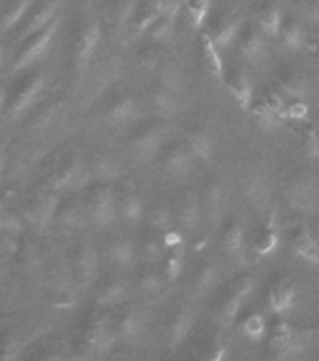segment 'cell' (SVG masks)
<instances>
[{"instance_id": "cell-1", "label": "cell", "mask_w": 319, "mask_h": 361, "mask_svg": "<svg viewBox=\"0 0 319 361\" xmlns=\"http://www.w3.org/2000/svg\"><path fill=\"white\" fill-rule=\"evenodd\" d=\"M128 132L126 158L135 168H143L158 160L165 141L173 135V123L151 115V118L145 117Z\"/></svg>"}, {"instance_id": "cell-2", "label": "cell", "mask_w": 319, "mask_h": 361, "mask_svg": "<svg viewBox=\"0 0 319 361\" xmlns=\"http://www.w3.org/2000/svg\"><path fill=\"white\" fill-rule=\"evenodd\" d=\"M246 19L248 16L242 4L235 0H225L211 10V16H208L203 30L213 38V42L218 45L222 53H227L235 47L237 38H239Z\"/></svg>"}, {"instance_id": "cell-3", "label": "cell", "mask_w": 319, "mask_h": 361, "mask_svg": "<svg viewBox=\"0 0 319 361\" xmlns=\"http://www.w3.org/2000/svg\"><path fill=\"white\" fill-rule=\"evenodd\" d=\"M197 158L182 135H171L158 157V169L165 180L182 186L197 173Z\"/></svg>"}, {"instance_id": "cell-4", "label": "cell", "mask_w": 319, "mask_h": 361, "mask_svg": "<svg viewBox=\"0 0 319 361\" xmlns=\"http://www.w3.org/2000/svg\"><path fill=\"white\" fill-rule=\"evenodd\" d=\"M201 207H203V231L213 235L222 230L225 216H227V203H230V185L224 173H211L203 180L201 188Z\"/></svg>"}, {"instance_id": "cell-5", "label": "cell", "mask_w": 319, "mask_h": 361, "mask_svg": "<svg viewBox=\"0 0 319 361\" xmlns=\"http://www.w3.org/2000/svg\"><path fill=\"white\" fill-rule=\"evenodd\" d=\"M90 226L96 230H111L120 222L118 196L111 183H94L85 190Z\"/></svg>"}, {"instance_id": "cell-6", "label": "cell", "mask_w": 319, "mask_h": 361, "mask_svg": "<svg viewBox=\"0 0 319 361\" xmlns=\"http://www.w3.org/2000/svg\"><path fill=\"white\" fill-rule=\"evenodd\" d=\"M269 39L261 28L258 27V23L254 21L252 17H248L246 23L242 25V30L239 34L235 44V53L239 56V62H242L250 72H261L270 64V51Z\"/></svg>"}, {"instance_id": "cell-7", "label": "cell", "mask_w": 319, "mask_h": 361, "mask_svg": "<svg viewBox=\"0 0 319 361\" xmlns=\"http://www.w3.org/2000/svg\"><path fill=\"white\" fill-rule=\"evenodd\" d=\"M196 258L192 259L188 267H184L186 273V293L190 299H199L208 295L214 290H218L222 282V267L214 254H205V250H196ZM182 273V275H184Z\"/></svg>"}, {"instance_id": "cell-8", "label": "cell", "mask_w": 319, "mask_h": 361, "mask_svg": "<svg viewBox=\"0 0 319 361\" xmlns=\"http://www.w3.org/2000/svg\"><path fill=\"white\" fill-rule=\"evenodd\" d=\"M145 117V98H141L132 90L117 92L101 111V123L113 130H130Z\"/></svg>"}, {"instance_id": "cell-9", "label": "cell", "mask_w": 319, "mask_h": 361, "mask_svg": "<svg viewBox=\"0 0 319 361\" xmlns=\"http://www.w3.org/2000/svg\"><path fill=\"white\" fill-rule=\"evenodd\" d=\"M175 228L184 233L186 239H194L203 233V207L199 188L180 186L171 200Z\"/></svg>"}, {"instance_id": "cell-10", "label": "cell", "mask_w": 319, "mask_h": 361, "mask_svg": "<svg viewBox=\"0 0 319 361\" xmlns=\"http://www.w3.org/2000/svg\"><path fill=\"white\" fill-rule=\"evenodd\" d=\"M239 194L246 205L256 211H270L273 205V183L269 171L261 164H250L237 177Z\"/></svg>"}, {"instance_id": "cell-11", "label": "cell", "mask_w": 319, "mask_h": 361, "mask_svg": "<svg viewBox=\"0 0 319 361\" xmlns=\"http://www.w3.org/2000/svg\"><path fill=\"white\" fill-rule=\"evenodd\" d=\"M254 292L252 275H241L227 282L218 292V301L214 307V320L222 327H230L239 318V312Z\"/></svg>"}, {"instance_id": "cell-12", "label": "cell", "mask_w": 319, "mask_h": 361, "mask_svg": "<svg viewBox=\"0 0 319 361\" xmlns=\"http://www.w3.org/2000/svg\"><path fill=\"white\" fill-rule=\"evenodd\" d=\"M287 207L299 216H315L319 213V179L312 173H297L284 188Z\"/></svg>"}, {"instance_id": "cell-13", "label": "cell", "mask_w": 319, "mask_h": 361, "mask_svg": "<svg viewBox=\"0 0 319 361\" xmlns=\"http://www.w3.org/2000/svg\"><path fill=\"white\" fill-rule=\"evenodd\" d=\"M92 183L94 179H92L90 164L85 162L81 157H72L51 177L49 190L61 196H73V194H81L87 190Z\"/></svg>"}, {"instance_id": "cell-14", "label": "cell", "mask_w": 319, "mask_h": 361, "mask_svg": "<svg viewBox=\"0 0 319 361\" xmlns=\"http://www.w3.org/2000/svg\"><path fill=\"white\" fill-rule=\"evenodd\" d=\"M45 73H32L27 79H23L21 83L17 85L15 92L8 98V106H6V117L8 121H19L27 115L34 106L38 104L42 94L45 90Z\"/></svg>"}, {"instance_id": "cell-15", "label": "cell", "mask_w": 319, "mask_h": 361, "mask_svg": "<svg viewBox=\"0 0 319 361\" xmlns=\"http://www.w3.org/2000/svg\"><path fill=\"white\" fill-rule=\"evenodd\" d=\"M58 27H61V17H58L56 21L51 23L45 30L34 34L32 38H28L25 47H23V49L19 51V55L15 56L13 66H11V72H25L28 68H32L36 62L42 61V59L49 53L51 45H53V39H55L56 32H58Z\"/></svg>"}, {"instance_id": "cell-16", "label": "cell", "mask_w": 319, "mask_h": 361, "mask_svg": "<svg viewBox=\"0 0 319 361\" xmlns=\"http://www.w3.org/2000/svg\"><path fill=\"white\" fill-rule=\"evenodd\" d=\"M278 90L286 98L292 100H304L314 94V79L304 68L293 64H282L275 72Z\"/></svg>"}, {"instance_id": "cell-17", "label": "cell", "mask_w": 319, "mask_h": 361, "mask_svg": "<svg viewBox=\"0 0 319 361\" xmlns=\"http://www.w3.org/2000/svg\"><path fill=\"white\" fill-rule=\"evenodd\" d=\"M100 273V252L92 241H83L75 248L72 262L73 284L79 288H89L94 284Z\"/></svg>"}, {"instance_id": "cell-18", "label": "cell", "mask_w": 319, "mask_h": 361, "mask_svg": "<svg viewBox=\"0 0 319 361\" xmlns=\"http://www.w3.org/2000/svg\"><path fill=\"white\" fill-rule=\"evenodd\" d=\"M118 338L117 324L109 316H96L85 331V350L90 355H106Z\"/></svg>"}, {"instance_id": "cell-19", "label": "cell", "mask_w": 319, "mask_h": 361, "mask_svg": "<svg viewBox=\"0 0 319 361\" xmlns=\"http://www.w3.org/2000/svg\"><path fill=\"white\" fill-rule=\"evenodd\" d=\"M310 32L306 28V19L301 13H286L284 23H282L280 34L276 38L278 49L284 55H292V53H301L306 49L308 45Z\"/></svg>"}, {"instance_id": "cell-20", "label": "cell", "mask_w": 319, "mask_h": 361, "mask_svg": "<svg viewBox=\"0 0 319 361\" xmlns=\"http://www.w3.org/2000/svg\"><path fill=\"white\" fill-rule=\"evenodd\" d=\"M225 85L237 106L250 111L256 100V87H254L252 72L242 62H237L230 70H225Z\"/></svg>"}, {"instance_id": "cell-21", "label": "cell", "mask_w": 319, "mask_h": 361, "mask_svg": "<svg viewBox=\"0 0 319 361\" xmlns=\"http://www.w3.org/2000/svg\"><path fill=\"white\" fill-rule=\"evenodd\" d=\"M55 224L64 231H79L90 226L83 192L73 194V196H62Z\"/></svg>"}, {"instance_id": "cell-22", "label": "cell", "mask_w": 319, "mask_h": 361, "mask_svg": "<svg viewBox=\"0 0 319 361\" xmlns=\"http://www.w3.org/2000/svg\"><path fill=\"white\" fill-rule=\"evenodd\" d=\"M222 252L237 265H244L248 262V235L246 226L239 219L230 220L222 226Z\"/></svg>"}, {"instance_id": "cell-23", "label": "cell", "mask_w": 319, "mask_h": 361, "mask_svg": "<svg viewBox=\"0 0 319 361\" xmlns=\"http://www.w3.org/2000/svg\"><path fill=\"white\" fill-rule=\"evenodd\" d=\"M58 8H61V0H36L32 10L28 11L27 19L23 23L19 39L25 42L32 38L34 34L45 30L51 23L58 19Z\"/></svg>"}, {"instance_id": "cell-24", "label": "cell", "mask_w": 319, "mask_h": 361, "mask_svg": "<svg viewBox=\"0 0 319 361\" xmlns=\"http://www.w3.org/2000/svg\"><path fill=\"white\" fill-rule=\"evenodd\" d=\"M252 16V19L258 23V27L267 38H278L284 16H286L282 0H254Z\"/></svg>"}, {"instance_id": "cell-25", "label": "cell", "mask_w": 319, "mask_h": 361, "mask_svg": "<svg viewBox=\"0 0 319 361\" xmlns=\"http://www.w3.org/2000/svg\"><path fill=\"white\" fill-rule=\"evenodd\" d=\"M61 200L62 196L56 192H42L39 196H36L32 202L28 203L27 211H25L27 220L38 230H45V228L53 226L56 220V213H58Z\"/></svg>"}, {"instance_id": "cell-26", "label": "cell", "mask_w": 319, "mask_h": 361, "mask_svg": "<svg viewBox=\"0 0 319 361\" xmlns=\"http://www.w3.org/2000/svg\"><path fill=\"white\" fill-rule=\"evenodd\" d=\"M107 259L123 271L135 269L139 264V243L128 233H117L107 243Z\"/></svg>"}, {"instance_id": "cell-27", "label": "cell", "mask_w": 319, "mask_h": 361, "mask_svg": "<svg viewBox=\"0 0 319 361\" xmlns=\"http://www.w3.org/2000/svg\"><path fill=\"white\" fill-rule=\"evenodd\" d=\"M101 39H104V27L100 21L89 23L81 30L77 44H75V66L79 70H85L92 64L98 55V49H100Z\"/></svg>"}, {"instance_id": "cell-28", "label": "cell", "mask_w": 319, "mask_h": 361, "mask_svg": "<svg viewBox=\"0 0 319 361\" xmlns=\"http://www.w3.org/2000/svg\"><path fill=\"white\" fill-rule=\"evenodd\" d=\"M194 322H196V312H194L190 303L179 305L173 310V314H171L168 326H165V344H168V348L175 350L184 343L186 337L192 333Z\"/></svg>"}, {"instance_id": "cell-29", "label": "cell", "mask_w": 319, "mask_h": 361, "mask_svg": "<svg viewBox=\"0 0 319 361\" xmlns=\"http://www.w3.org/2000/svg\"><path fill=\"white\" fill-rule=\"evenodd\" d=\"M182 137L190 145L192 152L196 154L197 162L205 164V166L213 162L214 157H216V135L207 126L194 124V126L182 132Z\"/></svg>"}, {"instance_id": "cell-30", "label": "cell", "mask_w": 319, "mask_h": 361, "mask_svg": "<svg viewBox=\"0 0 319 361\" xmlns=\"http://www.w3.org/2000/svg\"><path fill=\"white\" fill-rule=\"evenodd\" d=\"M199 56L205 72L214 78L218 83H225V61L224 53L218 49V45L214 44L213 38L205 30H199Z\"/></svg>"}, {"instance_id": "cell-31", "label": "cell", "mask_w": 319, "mask_h": 361, "mask_svg": "<svg viewBox=\"0 0 319 361\" xmlns=\"http://www.w3.org/2000/svg\"><path fill=\"white\" fill-rule=\"evenodd\" d=\"M146 312L143 309H130L124 312V316L117 322L118 338L126 344L139 343L141 337L145 335L146 329Z\"/></svg>"}, {"instance_id": "cell-32", "label": "cell", "mask_w": 319, "mask_h": 361, "mask_svg": "<svg viewBox=\"0 0 319 361\" xmlns=\"http://www.w3.org/2000/svg\"><path fill=\"white\" fill-rule=\"evenodd\" d=\"M269 310L276 316H286L297 301V288L289 279L276 281L269 290Z\"/></svg>"}, {"instance_id": "cell-33", "label": "cell", "mask_w": 319, "mask_h": 361, "mask_svg": "<svg viewBox=\"0 0 319 361\" xmlns=\"http://www.w3.org/2000/svg\"><path fill=\"white\" fill-rule=\"evenodd\" d=\"M90 171L94 183H111L115 185L124 173V164L115 154L109 152H98L90 160Z\"/></svg>"}, {"instance_id": "cell-34", "label": "cell", "mask_w": 319, "mask_h": 361, "mask_svg": "<svg viewBox=\"0 0 319 361\" xmlns=\"http://www.w3.org/2000/svg\"><path fill=\"white\" fill-rule=\"evenodd\" d=\"M118 214H120V224L126 228H137L145 222L146 209L135 192L126 190L118 196Z\"/></svg>"}, {"instance_id": "cell-35", "label": "cell", "mask_w": 319, "mask_h": 361, "mask_svg": "<svg viewBox=\"0 0 319 361\" xmlns=\"http://www.w3.org/2000/svg\"><path fill=\"white\" fill-rule=\"evenodd\" d=\"M130 298V286L128 282L124 281L123 276H111L109 281L100 288L96 303L101 309H117L124 305Z\"/></svg>"}, {"instance_id": "cell-36", "label": "cell", "mask_w": 319, "mask_h": 361, "mask_svg": "<svg viewBox=\"0 0 319 361\" xmlns=\"http://www.w3.org/2000/svg\"><path fill=\"white\" fill-rule=\"evenodd\" d=\"M141 0H104V16L115 28L126 30Z\"/></svg>"}, {"instance_id": "cell-37", "label": "cell", "mask_w": 319, "mask_h": 361, "mask_svg": "<svg viewBox=\"0 0 319 361\" xmlns=\"http://www.w3.org/2000/svg\"><path fill=\"white\" fill-rule=\"evenodd\" d=\"M36 0H10V4L2 6L0 16V32H11L27 19L28 11L32 10Z\"/></svg>"}, {"instance_id": "cell-38", "label": "cell", "mask_w": 319, "mask_h": 361, "mask_svg": "<svg viewBox=\"0 0 319 361\" xmlns=\"http://www.w3.org/2000/svg\"><path fill=\"white\" fill-rule=\"evenodd\" d=\"M293 344H295V331L292 324L287 320L276 322L275 327L270 329L269 348L276 354H286L287 350H292Z\"/></svg>"}, {"instance_id": "cell-39", "label": "cell", "mask_w": 319, "mask_h": 361, "mask_svg": "<svg viewBox=\"0 0 319 361\" xmlns=\"http://www.w3.org/2000/svg\"><path fill=\"white\" fill-rule=\"evenodd\" d=\"M182 10L190 27L194 30H203L213 10V0H182Z\"/></svg>"}, {"instance_id": "cell-40", "label": "cell", "mask_w": 319, "mask_h": 361, "mask_svg": "<svg viewBox=\"0 0 319 361\" xmlns=\"http://www.w3.org/2000/svg\"><path fill=\"white\" fill-rule=\"evenodd\" d=\"M241 331L250 341H259V338H263L265 331H267V322L259 312H252L242 320Z\"/></svg>"}, {"instance_id": "cell-41", "label": "cell", "mask_w": 319, "mask_h": 361, "mask_svg": "<svg viewBox=\"0 0 319 361\" xmlns=\"http://www.w3.org/2000/svg\"><path fill=\"white\" fill-rule=\"evenodd\" d=\"M308 115H310V106L304 100H293V104H287L286 121L303 124L304 121H308Z\"/></svg>"}, {"instance_id": "cell-42", "label": "cell", "mask_w": 319, "mask_h": 361, "mask_svg": "<svg viewBox=\"0 0 319 361\" xmlns=\"http://www.w3.org/2000/svg\"><path fill=\"white\" fill-rule=\"evenodd\" d=\"M299 13L306 21L319 23V0H299Z\"/></svg>"}, {"instance_id": "cell-43", "label": "cell", "mask_w": 319, "mask_h": 361, "mask_svg": "<svg viewBox=\"0 0 319 361\" xmlns=\"http://www.w3.org/2000/svg\"><path fill=\"white\" fill-rule=\"evenodd\" d=\"M225 346L224 344H214L213 348L205 350L203 354H199L194 361H224L225 357Z\"/></svg>"}, {"instance_id": "cell-44", "label": "cell", "mask_w": 319, "mask_h": 361, "mask_svg": "<svg viewBox=\"0 0 319 361\" xmlns=\"http://www.w3.org/2000/svg\"><path fill=\"white\" fill-rule=\"evenodd\" d=\"M17 357H19V343H17L15 338H11V341L6 343L0 361H17Z\"/></svg>"}, {"instance_id": "cell-45", "label": "cell", "mask_w": 319, "mask_h": 361, "mask_svg": "<svg viewBox=\"0 0 319 361\" xmlns=\"http://www.w3.org/2000/svg\"><path fill=\"white\" fill-rule=\"evenodd\" d=\"M8 98H10V92L6 89L4 85H0V115L6 111V106H8Z\"/></svg>"}, {"instance_id": "cell-46", "label": "cell", "mask_w": 319, "mask_h": 361, "mask_svg": "<svg viewBox=\"0 0 319 361\" xmlns=\"http://www.w3.org/2000/svg\"><path fill=\"white\" fill-rule=\"evenodd\" d=\"M4 61H6V47L0 44V68L4 66Z\"/></svg>"}, {"instance_id": "cell-47", "label": "cell", "mask_w": 319, "mask_h": 361, "mask_svg": "<svg viewBox=\"0 0 319 361\" xmlns=\"http://www.w3.org/2000/svg\"><path fill=\"white\" fill-rule=\"evenodd\" d=\"M4 166H6V154L4 151L0 149V175H2V171H4Z\"/></svg>"}, {"instance_id": "cell-48", "label": "cell", "mask_w": 319, "mask_h": 361, "mask_svg": "<svg viewBox=\"0 0 319 361\" xmlns=\"http://www.w3.org/2000/svg\"><path fill=\"white\" fill-rule=\"evenodd\" d=\"M39 361H62L61 355H47V357H44V360Z\"/></svg>"}, {"instance_id": "cell-49", "label": "cell", "mask_w": 319, "mask_h": 361, "mask_svg": "<svg viewBox=\"0 0 319 361\" xmlns=\"http://www.w3.org/2000/svg\"><path fill=\"white\" fill-rule=\"evenodd\" d=\"M2 6H4V0H0V16H2Z\"/></svg>"}, {"instance_id": "cell-50", "label": "cell", "mask_w": 319, "mask_h": 361, "mask_svg": "<svg viewBox=\"0 0 319 361\" xmlns=\"http://www.w3.org/2000/svg\"><path fill=\"white\" fill-rule=\"evenodd\" d=\"M315 329H318V331H319V322H318V327H315Z\"/></svg>"}]
</instances>
